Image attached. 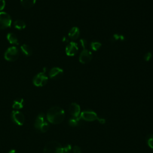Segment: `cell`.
Here are the masks:
<instances>
[{
  "label": "cell",
  "mask_w": 153,
  "mask_h": 153,
  "mask_svg": "<svg viewBox=\"0 0 153 153\" xmlns=\"http://www.w3.org/2000/svg\"><path fill=\"white\" fill-rule=\"evenodd\" d=\"M65 117L64 110L59 106H53L50 108L46 115L47 120L50 123L58 124L61 123Z\"/></svg>",
  "instance_id": "6da1fadb"
},
{
  "label": "cell",
  "mask_w": 153,
  "mask_h": 153,
  "mask_svg": "<svg viewBox=\"0 0 153 153\" xmlns=\"http://www.w3.org/2000/svg\"><path fill=\"white\" fill-rule=\"evenodd\" d=\"M44 153H63V146L57 141H50L44 146Z\"/></svg>",
  "instance_id": "7a4b0ae2"
},
{
  "label": "cell",
  "mask_w": 153,
  "mask_h": 153,
  "mask_svg": "<svg viewBox=\"0 0 153 153\" xmlns=\"http://www.w3.org/2000/svg\"><path fill=\"white\" fill-rule=\"evenodd\" d=\"M19 56V50L15 47H10L5 51L4 53V58L6 60L13 62L18 59Z\"/></svg>",
  "instance_id": "3957f363"
},
{
  "label": "cell",
  "mask_w": 153,
  "mask_h": 153,
  "mask_svg": "<svg viewBox=\"0 0 153 153\" xmlns=\"http://www.w3.org/2000/svg\"><path fill=\"white\" fill-rule=\"evenodd\" d=\"M12 20L9 14L6 12H0V29H5L10 27Z\"/></svg>",
  "instance_id": "277c9868"
},
{
  "label": "cell",
  "mask_w": 153,
  "mask_h": 153,
  "mask_svg": "<svg viewBox=\"0 0 153 153\" xmlns=\"http://www.w3.org/2000/svg\"><path fill=\"white\" fill-rule=\"evenodd\" d=\"M48 81V77L45 73L41 72L36 74L33 78V84L36 87H42Z\"/></svg>",
  "instance_id": "5b68a950"
},
{
  "label": "cell",
  "mask_w": 153,
  "mask_h": 153,
  "mask_svg": "<svg viewBox=\"0 0 153 153\" xmlns=\"http://www.w3.org/2000/svg\"><path fill=\"white\" fill-rule=\"evenodd\" d=\"M97 114L91 110H85L81 112L80 118L87 121H93L97 119Z\"/></svg>",
  "instance_id": "8992f818"
},
{
  "label": "cell",
  "mask_w": 153,
  "mask_h": 153,
  "mask_svg": "<svg viewBox=\"0 0 153 153\" xmlns=\"http://www.w3.org/2000/svg\"><path fill=\"white\" fill-rule=\"evenodd\" d=\"M93 58V55L91 52L87 50V48L83 49V50L81 52L79 56V61L80 63L82 64L88 63L91 61Z\"/></svg>",
  "instance_id": "52a82bcc"
},
{
  "label": "cell",
  "mask_w": 153,
  "mask_h": 153,
  "mask_svg": "<svg viewBox=\"0 0 153 153\" xmlns=\"http://www.w3.org/2000/svg\"><path fill=\"white\" fill-rule=\"evenodd\" d=\"M13 121L19 126H22L25 123V117L23 114L18 110H14L11 113Z\"/></svg>",
  "instance_id": "ba28073f"
},
{
  "label": "cell",
  "mask_w": 153,
  "mask_h": 153,
  "mask_svg": "<svg viewBox=\"0 0 153 153\" xmlns=\"http://www.w3.org/2000/svg\"><path fill=\"white\" fill-rule=\"evenodd\" d=\"M78 51V44L75 42H70L65 48V53L68 56H74Z\"/></svg>",
  "instance_id": "9c48e42d"
},
{
  "label": "cell",
  "mask_w": 153,
  "mask_h": 153,
  "mask_svg": "<svg viewBox=\"0 0 153 153\" xmlns=\"http://www.w3.org/2000/svg\"><path fill=\"white\" fill-rule=\"evenodd\" d=\"M69 112L72 118H80L81 109L79 105L76 103H72L69 107Z\"/></svg>",
  "instance_id": "30bf717a"
},
{
  "label": "cell",
  "mask_w": 153,
  "mask_h": 153,
  "mask_svg": "<svg viewBox=\"0 0 153 153\" xmlns=\"http://www.w3.org/2000/svg\"><path fill=\"white\" fill-rule=\"evenodd\" d=\"M63 71L59 67H54L49 72V76L51 79H57L63 76Z\"/></svg>",
  "instance_id": "8fae6325"
},
{
  "label": "cell",
  "mask_w": 153,
  "mask_h": 153,
  "mask_svg": "<svg viewBox=\"0 0 153 153\" xmlns=\"http://www.w3.org/2000/svg\"><path fill=\"white\" fill-rule=\"evenodd\" d=\"M45 115L43 113H41L38 115L36 117L35 122H34V127L35 129L38 130H40L41 127L42 126V125L46 122Z\"/></svg>",
  "instance_id": "7c38bea8"
},
{
  "label": "cell",
  "mask_w": 153,
  "mask_h": 153,
  "mask_svg": "<svg viewBox=\"0 0 153 153\" xmlns=\"http://www.w3.org/2000/svg\"><path fill=\"white\" fill-rule=\"evenodd\" d=\"M79 29L78 27L74 26L72 27L68 32V36L72 40H75L78 38L79 36Z\"/></svg>",
  "instance_id": "4fadbf2b"
},
{
  "label": "cell",
  "mask_w": 153,
  "mask_h": 153,
  "mask_svg": "<svg viewBox=\"0 0 153 153\" xmlns=\"http://www.w3.org/2000/svg\"><path fill=\"white\" fill-rule=\"evenodd\" d=\"M24 100L22 98H19L13 101L12 107L15 110H19L23 107Z\"/></svg>",
  "instance_id": "5bb4252c"
},
{
  "label": "cell",
  "mask_w": 153,
  "mask_h": 153,
  "mask_svg": "<svg viewBox=\"0 0 153 153\" xmlns=\"http://www.w3.org/2000/svg\"><path fill=\"white\" fill-rule=\"evenodd\" d=\"M7 39L11 44L18 45L19 44L18 38L13 33H8L7 35Z\"/></svg>",
  "instance_id": "9a60e30c"
},
{
  "label": "cell",
  "mask_w": 153,
  "mask_h": 153,
  "mask_svg": "<svg viewBox=\"0 0 153 153\" xmlns=\"http://www.w3.org/2000/svg\"><path fill=\"white\" fill-rule=\"evenodd\" d=\"M20 49L23 54L26 56H30L32 54V50L31 47L27 44H23L20 47Z\"/></svg>",
  "instance_id": "2e32d148"
},
{
  "label": "cell",
  "mask_w": 153,
  "mask_h": 153,
  "mask_svg": "<svg viewBox=\"0 0 153 153\" xmlns=\"http://www.w3.org/2000/svg\"><path fill=\"white\" fill-rule=\"evenodd\" d=\"M14 27L19 30H22L23 29L26 27V23H25V22L22 20L19 19V20H16L14 22Z\"/></svg>",
  "instance_id": "e0dca14e"
},
{
  "label": "cell",
  "mask_w": 153,
  "mask_h": 153,
  "mask_svg": "<svg viewBox=\"0 0 153 153\" xmlns=\"http://www.w3.org/2000/svg\"><path fill=\"white\" fill-rule=\"evenodd\" d=\"M20 2L23 7L29 8L35 5L36 0H20Z\"/></svg>",
  "instance_id": "ac0fdd59"
},
{
  "label": "cell",
  "mask_w": 153,
  "mask_h": 153,
  "mask_svg": "<svg viewBox=\"0 0 153 153\" xmlns=\"http://www.w3.org/2000/svg\"><path fill=\"white\" fill-rule=\"evenodd\" d=\"M146 142L148 146L152 149H153V134H148L146 137Z\"/></svg>",
  "instance_id": "d6986e66"
},
{
  "label": "cell",
  "mask_w": 153,
  "mask_h": 153,
  "mask_svg": "<svg viewBox=\"0 0 153 153\" xmlns=\"http://www.w3.org/2000/svg\"><path fill=\"white\" fill-rule=\"evenodd\" d=\"M101 45H102L101 43H100L99 42H96V41L91 42V44H90L91 48L94 51L98 50L101 47Z\"/></svg>",
  "instance_id": "ffe728a7"
},
{
  "label": "cell",
  "mask_w": 153,
  "mask_h": 153,
  "mask_svg": "<svg viewBox=\"0 0 153 153\" xmlns=\"http://www.w3.org/2000/svg\"><path fill=\"white\" fill-rule=\"evenodd\" d=\"M80 118H71L69 120V124L71 126H76L79 123V120Z\"/></svg>",
  "instance_id": "44dd1931"
},
{
  "label": "cell",
  "mask_w": 153,
  "mask_h": 153,
  "mask_svg": "<svg viewBox=\"0 0 153 153\" xmlns=\"http://www.w3.org/2000/svg\"><path fill=\"white\" fill-rule=\"evenodd\" d=\"M48 128H49V124H48V123H47V121H46V122L42 125V126L41 127L39 131H41V132H42V133H45L46 131H48Z\"/></svg>",
  "instance_id": "7402d4cb"
},
{
  "label": "cell",
  "mask_w": 153,
  "mask_h": 153,
  "mask_svg": "<svg viewBox=\"0 0 153 153\" xmlns=\"http://www.w3.org/2000/svg\"><path fill=\"white\" fill-rule=\"evenodd\" d=\"M72 151V147L70 145H67L63 147V153H71Z\"/></svg>",
  "instance_id": "603a6c76"
},
{
  "label": "cell",
  "mask_w": 153,
  "mask_h": 153,
  "mask_svg": "<svg viewBox=\"0 0 153 153\" xmlns=\"http://www.w3.org/2000/svg\"><path fill=\"white\" fill-rule=\"evenodd\" d=\"M152 58V53L151 52H148L144 55V60L146 62H148Z\"/></svg>",
  "instance_id": "cb8c5ba5"
},
{
  "label": "cell",
  "mask_w": 153,
  "mask_h": 153,
  "mask_svg": "<svg viewBox=\"0 0 153 153\" xmlns=\"http://www.w3.org/2000/svg\"><path fill=\"white\" fill-rule=\"evenodd\" d=\"M72 151L73 153H81V149L78 146H74L72 148Z\"/></svg>",
  "instance_id": "d4e9b609"
},
{
  "label": "cell",
  "mask_w": 153,
  "mask_h": 153,
  "mask_svg": "<svg viewBox=\"0 0 153 153\" xmlns=\"http://www.w3.org/2000/svg\"><path fill=\"white\" fill-rule=\"evenodd\" d=\"M112 38L114 39V40L116 41V40H118V39H121V40H123L124 38V36L123 35H118V34H114L113 36H112Z\"/></svg>",
  "instance_id": "484cf974"
},
{
  "label": "cell",
  "mask_w": 153,
  "mask_h": 153,
  "mask_svg": "<svg viewBox=\"0 0 153 153\" xmlns=\"http://www.w3.org/2000/svg\"><path fill=\"white\" fill-rule=\"evenodd\" d=\"M80 44H81V46L82 47V48L84 49H85L87 48V45H88L87 41L85 39H80Z\"/></svg>",
  "instance_id": "4316f807"
},
{
  "label": "cell",
  "mask_w": 153,
  "mask_h": 153,
  "mask_svg": "<svg viewBox=\"0 0 153 153\" xmlns=\"http://www.w3.org/2000/svg\"><path fill=\"white\" fill-rule=\"evenodd\" d=\"M5 7V0H0V11L3 10Z\"/></svg>",
  "instance_id": "83f0119b"
},
{
  "label": "cell",
  "mask_w": 153,
  "mask_h": 153,
  "mask_svg": "<svg viewBox=\"0 0 153 153\" xmlns=\"http://www.w3.org/2000/svg\"><path fill=\"white\" fill-rule=\"evenodd\" d=\"M97 120L99 121V122L100 123H101V124H104V123H105V119H104V118H99V117H98L97 119Z\"/></svg>",
  "instance_id": "f1b7e54d"
},
{
  "label": "cell",
  "mask_w": 153,
  "mask_h": 153,
  "mask_svg": "<svg viewBox=\"0 0 153 153\" xmlns=\"http://www.w3.org/2000/svg\"><path fill=\"white\" fill-rule=\"evenodd\" d=\"M8 153H17V152L14 149H11L8 152Z\"/></svg>",
  "instance_id": "f546056e"
},
{
  "label": "cell",
  "mask_w": 153,
  "mask_h": 153,
  "mask_svg": "<svg viewBox=\"0 0 153 153\" xmlns=\"http://www.w3.org/2000/svg\"><path fill=\"white\" fill-rule=\"evenodd\" d=\"M62 41H63V42H68V39L65 37V36H64L63 38V39H62Z\"/></svg>",
  "instance_id": "4dcf8cb0"
}]
</instances>
